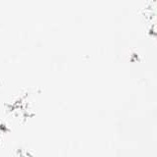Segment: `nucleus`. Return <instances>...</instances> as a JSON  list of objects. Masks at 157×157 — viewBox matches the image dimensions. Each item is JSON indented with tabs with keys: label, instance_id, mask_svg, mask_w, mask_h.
<instances>
[]
</instances>
